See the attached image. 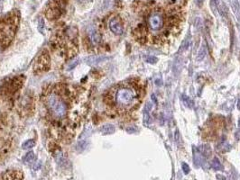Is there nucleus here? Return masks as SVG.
I'll use <instances>...</instances> for the list:
<instances>
[{
	"mask_svg": "<svg viewBox=\"0 0 240 180\" xmlns=\"http://www.w3.org/2000/svg\"><path fill=\"white\" fill-rule=\"evenodd\" d=\"M113 101L120 110L128 111L136 107L140 101V94L136 87L131 85H124L116 88L113 95Z\"/></svg>",
	"mask_w": 240,
	"mask_h": 180,
	"instance_id": "obj_1",
	"label": "nucleus"
},
{
	"mask_svg": "<svg viewBox=\"0 0 240 180\" xmlns=\"http://www.w3.org/2000/svg\"><path fill=\"white\" fill-rule=\"evenodd\" d=\"M49 106L54 112V114L58 117H63L66 113L67 107L66 104L60 100L56 95H51L48 100Z\"/></svg>",
	"mask_w": 240,
	"mask_h": 180,
	"instance_id": "obj_2",
	"label": "nucleus"
},
{
	"mask_svg": "<svg viewBox=\"0 0 240 180\" xmlns=\"http://www.w3.org/2000/svg\"><path fill=\"white\" fill-rule=\"evenodd\" d=\"M50 67V57L48 53H42V55L37 59L36 64L34 65V70L36 71H46Z\"/></svg>",
	"mask_w": 240,
	"mask_h": 180,
	"instance_id": "obj_3",
	"label": "nucleus"
},
{
	"mask_svg": "<svg viewBox=\"0 0 240 180\" xmlns=\"http://www.w3.org/2000/svg\"><path fill=\"white\" fill-rule=\"evenodd\" d=\"M108 26L110 31L115 33V35H121L124 32V29H123V25L120 22V20L117 17H113L109 20L108 22Z\"/></svg>",
	"mask_w": 240,
	"mask_h": 180,
	"instance_id": "obj_4",
	"label": "nucleus"
},
{
	"mask_svg": "<svg viewBox=\"0 0 240 180\" xmlns=\"http://www.w3.org/2000/svg\"><path fill=\"white\" fill-rule=\"evenodd\" d=\"M22 179H23V173L16 170L7 171L2 176V180H22Z\"/></svg>",
	"mask_w": 240,
	"mask_h": 180,
	"instance_id": "obj_5",
	"label": "nucleus"
},
{
	"mask_svg": "<svg viewBox=\"0 0 240 180\" xmlns=\"http://www.w3.org/2000/svg\"><path fill=\"white\" fill-rule=\"evenodd\" d=\"M108 59L107 57L106 56H91L87 58V63L88 65H97L100 62H103L105 60Z\"/></svg>",
	"mask_w": 240,
	"mask_h": 180,
	"instance_id": "obj_6",
	"label": "nucleus"
},
{
	"mask_svg": "<svg viewBox=\"0 0 240 180\" xmlns=\"http://www.w3.org/2000/svg\"><path fill=\"white\" fill-rule=\"evenodd\" d=\"M60 15V11L58 9V8H51L49 9L47 12H46V16L48 19H51V20H53V19H56V18H59Z\"/></svg>",
	"mask_w": 240,
	"mask_h": 180,
	"instance_id": "obj_7",
	"label": "nucleus"
},
{
	"mask_svg": "<svg viewBox=\"0 0 240 180\" xmlns=\"http://www.w3.org/2000/svg\"><path fill=\"white\" fill-rule=\"evenodd\" d=\"M99 130L103 133V134H112V133H114L115 132V126L113 125V124H105V125H103L100 129H99Z\"/></svg>",
	"mask_w": 240,
	"mask_h": 180,
	"instance_id": "obj_8",
	"label": "nucleus"
},
{
	"mask_svg": "<svg viewBox=\"0 0 240 180\" xmlns=\"http://www.w3.org/2000/svg\"><path fill=\"white\" fill-rule=\"evenodd\" d=\"M206 54H207V47H206L205 44H202L201 47H200V49H199V50H198V54H197L196 59L198 61L202 60L206 57Z\"/></svg>",
	"mask_w": 240,
	"mask_h": 180,
	"instance_id": "obj_9",
	"label": "nucleus"
},
{
	"mask_svg": "<svg viewBox=\"0 0 240 180\" xmlns=\"http://www.w3.org/2000/svg\"><path fill=\"white\" fill-rule=\"evenodd\" d=\"M90 39L92 40L93 43L95 44H97L100 42V40H101V36L99 34V32L97 31H92L90 32Z\"/></svg>",
	"mask_w": 240,
	"mask_h": 180,
	"instance_id": "obj_10",
	"label": "nucleus"
},
{
	"mask_svg": "<svg viewBox=\"0 0 240 180\" xmlns=\"http://www.w3.org/2000/svg\"><path fill=\"white\" fill-rule=\"evenodd\" d=\"M35 159V155L32 151H30L28 152L23 158V161L25 163V164H31L33 160Z\"/></svg>",
	"mask_w": 240,
	"mask_h": 180,
	"instance_id": "obj_11",
	"label": "nucleus"
},
{
	"mask_svg": "<svg viewBox=\"0 0 240 180\" xmlns=\"http://www.w3.org/2000/svg\"><path fill=\"white\" fill-rule=\"evenodd\" d=\"M211 167L214 170H222L223 169V166L220 163V161L218 160L217 158H214L213 160L211 161Z\"/></svg>",
	"mask_w": 240,
	"mask_h": 180,
	"instance_id": "obj_12",
	"label": "nucleus"
},
{
	"mask_svg": "<svg viewBox=\"0 0 240 180\" xmlns=\"http://www.w3.org/2000/svg\"><path fill=\"white\" fill-rule=\"evenodd\" d=\"M35 146V141L33 140H27L22 144V148L23 149H29Z\"/></svg>",
	"mask_w": 240,
	"mask_h": 180,
	"instance_id": "obj_13",
	"label": "nucleus"
},
{
	"mask_svg": "<svg viewBox=\"0 0 240 180\" xmlns=\"http://www.w3.org/2000/svg\"><path fill=\"white\" fill-rule=\"evenodd\" d=\"M22 86V80H20L19 78H16L13 84H12V86H11V92H15L17 89H19L20 87Z\"/></svg>",
	"mask_w": 240,
	"mask_h": 180,
	"instance_id": "obj_14",
	"label": "nucleus"
},
{
	"mask_svg": "<svg viewBox=\"0 0 240 180\" xmlns=\"http://www.w3.org/2000/svg\"><path fill=\"white\" fill-rule=\"evenodd\" d=\"M88 140H79V141L78 142V144H77V149H78V151L81 152L82 150H84V149L88 147Z\"/></svg>",
	"mask_w": 240,
	"mask_h": 180,
	"instance_id": "obj_15",
	"label": "nucleus"
},
{
	"mask_svg": "<svg viewBox=\"0 0 240 180\" xmlns=\"http://www.w3.org/2000/svg\"><path fill=\"white\" fill-rule=\"evenodd\" d=\"M182 100H183V103H184V104L187 106V107H189V108H192V104H193V103H192V101L188 97V96H186V95H182Z\"/></svg>",
	"mask_w": 240,
	"mask_h": 180,
	"instance_id": "obj_16",
	"label": "nucleus"
},
{
	"mask_svg": "<svg viewBox=\"0 0 240 180\" xmlns=\"http://www.w3.org/2000/svg\"><path fill=\"white\" fill-rule=\"evenodd\" d=\"M38 30L41 33H43L44 32V22L42 18H39L38 20Z\"/></svg>",
	"mask_w": 240,
	"mask_h": 180,
	"instance_id": "obj_17",
	"label": "nucleus"
},
{
	"mask_svg": "<svg viewBox=\"0 0 240 180\" xmlns=\"http://www.w3.org/2000/svg\"><path fill=\"white\" fill-rule=\"evenodd\" d=\"M189 43H190V40H189V39H185V40H183L182 44H181L180 50H182V51L186 50L189 48Z\"/></svg>",
	"mask_w": 240,
	"mask_h": 180,
	"instance_id": "obj_18",
	"label": "nucleus"
},
{
	"mask_svg": "<svg viewBox=\"0 0 240 180\" xmlns=\"http://www.w3.org/2000/svg\"><path fill=\"white\" fill-rule=\"evenodd\" d=\"M146 61L150 64H155L158 61V58L156 57H153V56H149L146 58Z\"/></svg>",
	"mask_w": 240,
	"mask_h": 180,
	"instance_id": "obj_19",
	"label": "nucleus"
},
{
	"mask_svg": "<svg viewBox=\"0 0 240 180\" xmlns=\"http://www.w3.org/2000/svg\"><path fill=\"white\" fill-rule=\"evenodd\" d=\"M78 59H75V60H72L69 65H68V69L70 70V69H73L75 67H77V65L78 64Z\"/></svg>",
	"mask_w": 240,
	"mask_h": 180,
	"instance_id": "obj_20",
	"label": "nucleus"
},
{
	"mask_svg": "<svg viewBox=\"0 0 240 180\" xmlns=\"http://www.w3.org/2000/svg\"><path fill=\"white\" fill-rule=\"evenodd\" d=\"M126 131L128 133H134V132L137 131V129L135 127H134V126H130V127H127L126 128Z\"/></svg>",
	"mask_w": 240,
	"mask_h": 180,
	"instance_id": "obj_21",
	"label": "nucleus"
},
{
	"mask_svg": "<svg viewBox=\"0 0 240 180\" xmlns=\"http://www.w3.org/2000/svg\"><path fill=\"white\" fill-rule=\"evenodd\" d=\"M182 170L185 174H188L189 172V166L186 163H182Z\"/></svg>",
	"mask_w": 240,
	"mask_h": 180,
	"instance_id": "obj_22",
	"label": "nucleus"
},
{
	"mask_svg": "<svg viewBox=\"0 0 240 180\" xmlns=\"http://www.w3.org/2000/svg\"><path fill=\"white\" fill-rule=\"evenodd\" d=\"M41 165H42L41 161H37V162H36V165H34V166H33L34 170H37V169H39V168L41 167Z\"/></svg>",
	"mask_w": 240,
	"mask_h": 180,
	"instance_id": "obj_23",
	"label": "nucleus"
},
{
	"mask_svg": "<svg viewBox=\"0 0 240 180\" xmlns=\"http://www.w3.org/2000/svg\"><path fill=\"white\" fill-rule=\"evenodd\" d=\"M217 180H226V176H222V175H217Z\"/></svg>",
	"mask_w": 240,
	"mask_h": 180,
	"instance_id": "obj_24",
	"label": "nucleus"
},
{
	"mask_svg": "<svg viewBox=\"0 0 240 180\" xmlns=\"http://www.w3.org/2000/svg\"><path fill=\"white\" fill-rule=\"evenodd\" d=\"M203 1L204 0H196V2H197V4H198V6H201V4H203Z\"/></svg>",
	"mask_w": 240,
	"mask_h": 180,
	"instance_id": "obj_25",
	"label": "nucleus"
},
{
	"mask_svg": "<svg viewBox=\"0 0 240 180\" xmlns=\"http://www.w3.org/2000/svg\"><path fill=\"white\" fill-rule=\"evenodd\" d=\"M237 108L240 110V100H238V102H237Z\"/></svg>",
	"mask_w": 240,
	"mask_h": 180,
	"instance_id": "obj_26",
	"label": "nucleus"
},
{
	"mask_svg": "<svg viewBox=\"0 0 240 180\" xmlns=\"http://www.w3.org/2000/svg\"><path fill=\"white\" fill-rule=\"evenodd\" d=\"M238 125H239V127H240V119H239V121H238Z\"/></svg>",
	"mask_w": 240,
	"mask_h": 180,
	"instance_id": "obj_27",
	"label": "nucleus"
}]
</instances>
